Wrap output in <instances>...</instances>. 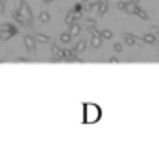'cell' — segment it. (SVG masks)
Instances as JSON below:
<instances>
[{
  "mask_svg": "<svg viewBox=\"0 0 159 146\" xmlns=\"http://www.w3.org/2000/svg\"><path fill=\"white\" fill-rule=\"evenodd\" d=\"M39 21L41 22H48V21H50V13H48V11H41L39 13Z\"/></svg>",
  "mask_w": 159,
  "mask_h": 146,
  "instance_id": "cell-19",
  "label": "cell"
},
{
  "mask_svg": "<svg viewBox=\"0 0 159 146\" xmlns=\"http://www.w3.org/2000/svg\"><path fill=\"white\" fill-rule=\"evenodd\" d=\"M19 11H20V15H22V19H24V26L32 28V19H34V15H32L30 6H28L26 2H22V4L19 6Z\"/></svg>",
  "mask_w": 159,
  "mask_h": 146,
  "instance_id": "cell-2",
  "label": "cell"
},
{
  "mask_svg": "<svg viewBox=\"0 0 159 146\" xmlns=\"http://www.w3.org/2000/svg\"><path fill=\"white\" fill-rule=\"evenodd\" d=\"M141 41L146 43V44H156V43H157V37H156V34L148 32V34H144V35L141 37Z\"/></svg>",
  "mask_w": 159,
  "mask_h": 146,
  "instance_id": "cell-10",
  "label": "cell"
},
{
  "mask_svg": "<svg viewBox=\"0 0 159 146\" xmlns=\"http://www.w3.org/2000/svg\"><path fill=\"white\" fill-rule=\"evenodd\" d=\"M83 9H85L89 15L96 13V9H98V0H87V4L83 6Z\"/></svg>",
  "mask_w": 159,
  "mask_h": 146,
  "instance_id": "cell-5",
  "label": "cell"
},
{
  "mask_svg": "<svg viewBox=\"0 0 159 146\" xmlns=\"http://www.w3.org/2000/svg\"><path fill=\"white\" fill-rule=\"evenodd\" d=\"M72 11H74V13H80V15H81V13H83V4H76Z\"/></svg>",
  "mask_w": 159,
  "mask_h": 146,
  "instance_id": "cell-21",
  "label": "cell"
},
{
  "mask_svg": "<svg viewBox=\"0 0 159 146\" xmlns=\"http://www.w3.org/2000/svg\"><path fill=\"white\" fill-rule=\"evenodd\" d=\"M6 11V4H4V0H0V13H4Z\"/></svg>",
  "mask_w": 159,
  "mask_h": 146,
  "instance_id": "cell-24",
  "label": "cell"
},
{
  "mask_svg": "<svg viewBox=\"0 0 159 146\" xmlns=\"http://www.w3.org/2000/svg\"><path fill=\"white\" fill-rule=\"evenodd\" d=\"M85 46H87V43H85V41H78V43L74 44V48H72V50H74V54L78 56V54H81V52L85 50Z\"/></svg>",
  "mask_w": 159,
  "mask_h": 146,
  "instance_id": "cell-15",
  "label": "cell"
},
{
  "mask_svg": "<svg viewBox=\"0 0 159 146\" xmlns=\"http://www.w3.org/2000/svg\"><path fill=\"white\" fill-rule=\"evenodd\" d=\"M109 9V4L107 0H98V9H96V15H106Z\"/></svg>",
  "mask_w": 159,
  "mask_h": 146,
  "instance_id": "cell-9",
  "label": "cell"
},
{
  "mask_svg": "<svg viewBox=\"0 0 159 146\" xmlns=\"http://www.w3.org/2000/svg\"><path fill=\"white\" fill-rule=\"evenodd\" d=\"M11 17H13V21H15V22H19L20 26H24V19H22V15H20V11H19V9H13Z\"/></svg>",
  "mask_w": 159,
  "mask_h": 146,
  "instance_id": "cell-14",
  "label": "cell"
},
{
  "mask_svg": "<svg viewBox=\"0 0 159 146\" xmlns=\"http://www.w3.org/2000/svg\"><path fill=\"white\" fill-rule=\"evenodd\" d=\"M150 32H152V34H159V26H152Z\"/></svg>",
  "mask_w": 159,
  "mask_h": 146,
  "instance_id": "cell-25",
  "label": "cell"
},
{
  "mask_svg": "<svg viewBox=\"0 0 159 146\" xmlns=\"http://www.w3.org/2000/svg\"><path fill=\"white\" fill-rule=\"evenodd\" d=\"M80 19H81V15L80 13H74V11H70V13H67V17H65V24H74V22H80Z\"/></svg>",
  "mask_w": 159,
  "mask_h": 146,
  "instance_id": "cell-7",
  "label": "cell"
},
{
  "mask_svg": "<svg viewBox=\"0 0 159 146\" xmlns=\"http://www.w3.org/2000/svg\"><path fill=\"white\" fill-rule=\"evenodd\" d=\"M98 34L102 37V41H104V39H113V32H111V30H102V32H98Z\"/></svg>",
  "mask_w": 159,
  "mask_h": 146,
  "instance_id": "cell-18",
  "label": "cell"
},
{
  "mask_svg": "<svg viewBox=\"0 0 159 146\" xmlns=\"http://www.w3.org/2000/svg\"><path fill=\"white\" fill-rule=\"evenodd\" d=\"M85 24H87V28H89L91 32H93V30L96 28V21H94V19H91V17H89V19L85 21Z\"/></svg>",
  "mask_w": 159,
  "mask_h": 146,
  "instance_id": "cell-20",
  "label": "cell"
},
{
  "mask_svg": "<svg viewBox=\"0 0 159 146\" xmlns=\"http://www.w3.org/2000/svg\"><path fill=\"white\" fill-rule=\"evenodd\" d=\"M34 39H35L37 43H52V41H50V37L46 35V34H35Z\"/></svg>",
  "mask_w": 159,
  "mask_h": 146,
  "instance_id": "cell-16",
  "label": "cell"
},
{
  "mask_svg": "<svg viewBox=\"0 0 159 146\" xmlns=\"http://www.w3.org/2000/svg\"><path fill=\"white\" fill-rule=\"evenodd\" d=\"M81 30H83V28L80 26V22H74V24H70V32H69V34H70L72 37H76V35L81 34Z\"/></svg>",
  "mask_w": 159,
  "mask_h": 146,
  "instance_id": "cell-13",
  "label": "cell"
},
{
  "mask_svg": "<svg viewBox=\"0 0 159 146\" xmlns=\"http://www.w3.org/2000/svg\"><path fill=\"white\" fill-rule=\"evenodd\" d=\"M113 50H115V52H122V44H120V43H115V44H113Z\"/></svg>",
  "mask_w": 159,
  "mask_h": 146,
  "instance_id": "cell-22",
  "label": "cell"
},
{
  "mask_svg": "<svg viewBox=\"0 0 159 146\" xmlns=\"http://www.w3.org/2000/svg\"><path fill=\"white\" fill-rule=\"evenodd\" d=\"M124 11H128V13H131V15H135V11H137V4H135L133 0H129V2H126V6H124Z\"/></svg>",
  "mask_w": 159,
  "mask_h": 146,
  "instance_id": "cell-12",
  "label": "cell"
},
{
  "mask_svg": "<svg viewBox=\"0 0 159 146\" xmlns=\"http://www.w3.org/2000/svg\"><path fill=\"white\" fill-rule=\"evenodd\" d=\"M135 15H137V17H139L141 21H148V17H150V15H148V13H146L144 9H139V7H137V11H135Z\"/></svg>",
  "mask_w": 159,
  "mask_h": 146,
  "instance_id": "cell-17",
  "label": "cell"
},
{
  "mask_svg": "<svg viewBox=\"0 0 159 146\" xmlns=\"http://www.w3.org/2000/svg\"><path fill=\"white\" fill-rule=\"evenodd\" d=\"M50 44H52V43H50ZM50 52H52L54 59H63V48H61L59 44H52V46H50Z\"/></svg>",
  "mask_w": 159,
  "mask_h": 146,
  "instance_id": "cell-8",
  "label": "cell"
},
{
  "mask_svg": "<svg viewBox=\"0 0 159 146\" xmlns=\"http://www.w3.org/2000/svg\"><path fill=\"white\" fill-rule=\"evenodd\" d=\"M22 2H24V0H15V9H19V6H20Z\"/></svg>",
  "mask_w": 159,
  "mask_h": 146,
  "instance_id": "cell-26",
  "label": "cell"
},
{
  "mask_svg": "<svg viewBox=\"0 0 159 146\" xmlns=\"http://www.w3.org/2000/svg\"><path fill=\"white\" fill-rule=\"evenodd\" d=\"M124 43L128 44V46H137L139 43H141V39L139 37H135V35H131V34H124Z\"/></svg>",
  "mask_w": 159,
  "mask_h": 146,
  "instance_id": "cell-6",
  "label": "cell"
},
{
  "mask_svg": "<svg viewBox=\"0 0 159 146\" xmlns=\"http://www.w3.org/2000/svg\"><path fill=\"white\" fill-rule=\"evenodd\" d=\"M35 44H37V41L34 39V35H24V46H26L28 52L35 54Z\"/></svg>",
  "mask_w": 159,
  "mask_h": 146,
  "instance_id": "cell-4",
  "label": "cell"
},
{
  "mask_svg": "<svg viewBox=\"0 0 159 146\" xmlns=\"http://www.w3.org/2000/svg\"><path fill=\"white\" fill-rule=\"evenodd\" d=\"M43 2H44V4H50V2H54V0H43Z\"/></svg>",
  "mask_w": 159,
  "mask_h": 146,
  "instance_id": "cell-27",
  "label": "cell"
},
{
  "mask_svg": "<svg viewBox=\"0 0 159 146\" xmlns=\"http://www.w3.org/2000/svg\"><path fill=\"white\" fill-rule=\"evenodd\" d=\"M100 118H102V109L98 104H91V102L83 104V115H81L83 124H94Z\"/></svg>",
  "mask_w": 159,
  "mask_h": 146,
  "instance_id": "cell-1",
  "label": "cell"
},
{
  "mask_svg": "<svg viewBox=\"0 0 159 146\" xmlns=\"http://www.w3.org/2000/svg\"><path fill=\"white\" fill-rule=\"evenodd\" d=\"M70 41H72V35H70L69 32H63V34L59 35V44H63V46H67Z\"/></svg>",
  "mask_w": 159,
  "mask_h": 146,
  "instance_id": "cell-11",
  "label": "cell"
},
{
  "mask_svg": "<svg viewBox=\"0 0 159 146\" xmlns=\"http://www.w3.org/2000/svg\"><path fill=\"white\" fill-rule=\"evenodd\" d=\"M124 6H126V2H117V9H120V11H124Z\"/></svg>",
  "mask_w": 159,
  "mask_h": 146,
  "instance_id": "cell-23",
  "label": "cell"
},
{
  "mask_svg": "<svg viewBox=\"0 0 159 146\" xmlns=\"http://www.w3.org/2000/svg\"><path fill=\"white\" fill-rule=\"evenodd\" d=\"M89 44H91L93 48H100V46H102V37H100V34H98L96 30L91 32V41H89Z\"/></svg>",
  "mask_w": 159,
  "mask_h": 146,
  "instance_id": "cell-3",
  "label": "cell"
}]
</instances>
